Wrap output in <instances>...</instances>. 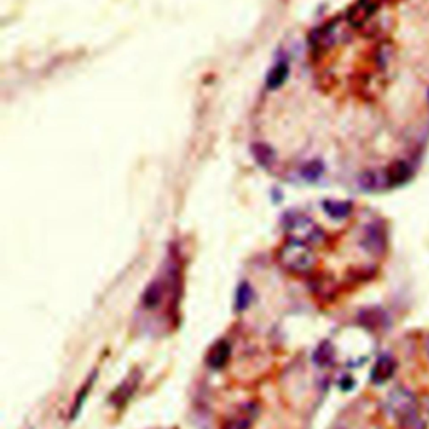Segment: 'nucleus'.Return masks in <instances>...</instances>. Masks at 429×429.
<instances>
[{
	"mask_svg": "<svg viewBox=\"0 0 429 429\" xmlns=\"http://www.w3.org/2000/svg\"><path fill=\"white\" fill-rule=\"evenodd\" d=\"M322 171H324V166L320 165L319 161H311V163H307L302 168V176L308 181H315V180H319L320 175H322Z\"/></svg>",
	"mask_w": 429,
	"mask_h": 429,
	"instance_id": "14",
	"label": "nucleus"
},
{
	"mask_svg": "<svg viewBox=\"0 0 429 429\" xmlns=\"http://www.w3.org/2000/svg\"><path fill=\"white\" fill-rule=\"evenodd\" d=\"M228 357H230V344L227 341H218L208 353L207 364L211 369H222L228 362Z\"/></svg>",
	"mask_w": 429,
	"mask_h": 429,
	"instance_id": "8",
	"label": "nucleus"
},
{
	"mask_svg": "<svg viewBox=\"0 0 429 429\" xmlns=\"http://www.w3.org/2000/svg\"><path fill=\"white\" fill-rule=\"evenodd\" d=\"M384 0H357L347 12V21L353 27H362L377 12Z\"/></svg>",
	"mask_w": 429,
	"mask_h": 429,
	"instance_id": "3",
	"label": "nucleus"
},
{
	"mask_svg": "<svg viewBox=\"0 0 429 429\" xmlns=\"http://www.w3.org/2000/svg\"><path fill=\"white\" fill-rule=\"evenodd\" d=\"M250 428V419H247L245 416H238L230 419L228 423H225L223 429H249Z\"/></svg>",
	"mask_w": 429,
	"mask_h": 429,
	"instance_id": "16",
	"label": "nucleus"
},
{
	"mask_svg": "<svg viewBox=\"0 0 429 429\" xmlns=\"http://www.w3.org/2000/svg\"><path fill=\"white\" fill-rule=\"evenodd\" d=\"M143 302H145L146 307H149V308H154L158 304L161 302V287L156 284V282L146 289L145 297H143Z\"/></svg>",
	"mask_w": 429,
	"mask_h": 429,
	"instance_id": "13",
	"label": "nucleus"
},
{
	"mask_svg": "<svg viewBox=\"0 0 429 429\" xmlns=\"http://www.w3.org/2000/svg\"><path fill=\"white\" fill-rule=\"evenodd\" d=\"M289 76V67L285 63H280L277 64L275 67L272 69V72H270L269 79H266V86H269L270 89H275L278 86H282V83H284L285 79H287Z\"/></svg>",
	"mask_w": 429,
	"mask_h": 429,
	"instance_id": "10",
	"label": "nucleus"
},
{
	"mask_svg": "<svg viewBox=\"0 0 429 429\" xmlns=\"http://www.w3.org/2000/svg\"><path fill=\"white\" fill-rule=\"evenodd\" d=\"M314 361L317 366H331L332 362H334V349H332V346L328 342H322L319 346V349L315 350L314 354Z\"/></svg>",
	"mask_w": 429,
	"mask_h": 429,
	"instance_id": "11",
	"label": "nucleus"
},
{
	"mask_svg": "<svg viewBox=\"0 0 429 429\" xmlns=\"http://www.w3.org/2000/svg\"><path fill=\"white\" fill-rule=\"evenodd\" d=\"M359 322L362 326L370 328V331H376V328L384 327L389 322L388 314H386L382 308L379 307H367L364 311L359 312Z\"/></svg>",
	"mask_w": 429,
	"mask_h": 429,
	"instance_id": "7",
	"label": "nucleus"
},
{
	"mask_svg": "<svg viewBox=\"0 0 429 429\" xmlns=\"http://www.w3.org/2000/svg\"><path fill=\"white\" fill-rule=\"evenodd\" d=\"M324 210L331 218L342 220L347 218L353 211V203L350 202H335V200H326L324 202Z\"/></svg>",
	"mask_w": 429,
	"mask_h": 429,
	"instance_id": "9",
	"label": "nucleus"
},
{
	"mask_svg": "<svg viewBox=\"0 0 429 429\" xmlns=\"http://www.w3.org/2000/svg\"><path fill=\"white\" fill-rule=\"evenodd\" d=\"M424 350H426L428 357H429V335L426 337V341H424Z\"/></svg>",
	"mask_w": 429,
	"mask_h": 429,
	"instance_id": "17",
	"label": "nucleus"
},
{
	"mask_svg": "<svg viewBox=\"0 0 429 429\" xmlns=\"http://www.w3.org/2000/svg\"><path fill=\"white\" fill-rule=\"evenodd\" d=\"M386 245H388V237H386V230L381 223H370L366 227L364 237H362V247L367 252L374 255L384 253Z\"/></svg>",
	"mask_w": 429,
	"mask_h": 429,
	"instance_id": "4",
	"label": "nucleus"
},
{
	"mask_svg": "<svg viewBox=\"0 0 429 429\" xmlns=\"http://www.w3.org/2000/svg\"><path fill=\"white\" fill-rule=\"evenodd\" d=\"M412 176V168L409 163H406L403 160H397L389 166L388 171H386V183L388 187H401L406 185Z\"/></svg>",
	"mask_w": 429,
	"mask_h": 429,
	"instance_id": "5",
	"label": "nucleus"
},
{
	"mask_svg": "<svg viewBox=\"0 0 429 429\" xmlns=\"http://www.w3.org/2000/svg\"><path fill=\"white\" fill-rule=\"evenodd\" d=\"M389 406L393 408V412L396 415L403 429H424V421L417 411V404L415 396L411 393L399 391L391 394Z\"/></svg>",
	"mask_w": 429,
	"mask_h": 429,
	"instance_id": "2",
	"label": "nucleus"
},
{
	"mask_svg": "<svg viewBox=\"0 0 429 429\" xmlns=\"http://www.w3.org/2000/svg\"><path fill=\"white\" fill-rule=\"evenodd\" d=\"M253 153H255V156H257L258 163L264 166H270L273 163V160H275V154H273L272 149L266 148V146H262V145L255 146Z\"/></svg>",
	"mask_w": 429,
	"mask_h": 429,
	"instance_id": "15",
	"label": "nucleus"
},
{
	"mask_svg": "<svg viewBox=\"0 0 429 429\" xmlns=\"http://www.w3.org/2000/svg\"><path fill=\"white\" fill-rule=\"evenodd\" d=\"M252 300H253L252 287H250L247 282H243V284H240V287H238V292H237V311H245Z\"/></svg>",
	"mask_w": 429,
	"mask_h": 429,
	"instance_id": "12",
	"label": "nucleus"
},
{
	"mask_svg": "<svg viewBox=\"0 0 429 429\" xmlns=\"http://www.w3.org/2000/svg\"><path fill=\"white\" fill-rule=\"evenodd\" d=\"M396 367H397L396 361H394L391 355H388V354L381 355L373 367L370 379H373V382H376V384H384V382H388L389 379L394 376Z\"/></svg>",
	"mask_w": 429,
	"mask_h": 429,
	"instance_id": "6",
	"label": "nucleus"
},
{
	"mask_svg": "<svg viewBox=\"0 0 429 429\" xmlns=\"http://www.w3.org/2000/svg\"><path fill=\"white\" fill-rule=\"evenodd\" d=\"M278 262L289 272L297 273V275H305V273H311L315 269L317 258L314 250L308 247L307 242L292 238V240L285 242L278 250Z\"/></svg>",
	"mask_w": 429,
	"mask_h": 429,
	"instance_id": "1",
	"label": "nucleus"
}]
</instances>
